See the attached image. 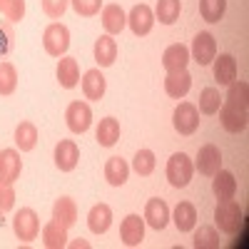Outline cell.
Instances as JSON below:
<instances>
[{"label":"cell","instance_id":"cell-1","mask_svg":"<svg viewBox=\"0 0 249 249\" xmlns=\"http://www.w3.org/2000/svg\"><path fill=\"white\" fill-rule=\"evenodd\" d=\"M214 222L224 234H237L239 224H242V207L234 199H219L217 210H214Z\"/></svg>","mask_w":249,"mask_h":249},{"label":"cell","instance_id":"cell-2","mask_svg":"<svg viewBox=\"0 0 249 249\" xmlns=\"http://www.w3.org/2000/svg\"><path fill=\"white\" fill-rule=\"evenodd\" d=\"M192 172H195V164L184 152H175L170 157V162H167V179H170L172 187H177V190L187 187L192 182Z\"/></svg>","mask_w":249,"mask_h":249},{"label":"cell","instance_id":"cell-3","mask_svg":"<svg viewBox=\"0 0 249 249\" xmlns=\"http://www.w3.org/2000/svg\"><path fill=\"white\" fill-rule=\"evenodd\" d=\"M43 48L48 55L53 57H62L70 48V30L62 25V23H53L45 28L43 33Z\"/></svg>","mask_w":249,"mask_h":249},{"label":"cell","instance_id":"cell-4","mask_svg":"<svg viewBox=\"0 0 249 249\" xmlns=\"http://www.w3.org/2000/svg\"><path fill=\"white\" fill-rule=\"evenodd\" d=\"M13 232L20 242H33L40 234V219L35 214V210L30 207H23L15 217H13Z\"/></svg>","mask_w":249,"mask_h":249},{"label":"cell","instance_id":"cell-5","mask_svg":"<svg viewBox=\"0 0 249 249\" xmlns=\"http://www.w3.org/2000/svg\"><path fill=\"white\" fill-rule=\"evenodd\" d=\"M219 120H222V127L232 135H239L247 130V107L234 105V102H227L222 100V107H219Z\"/></svg>","mask_w":249,"mask_h":249},{"label":"cell","instance_id":"cell-6","mask_svg":"<svg viewBox=\"0 0 249 249\" xmlns=\"http://www.w3.org/2000/svg\"><path fill=\"white\" fill-rule=\"evenodd\" d=\"M65 120H68V127H70V132L82 135V132H88V130H90V122H92V110H90L88 102L75 100V102H70L68 110H65Z\"/></svg>","mask_w":249,"mask_h":249},{"label":"cell","instance_id":"cell-7","mask_svg":"<svg viewBox=\"0 0 249 249\" xmlns=\"http://www.w3.org/2000/svg\"><path fill=\"white\" fill-rule=\"evenodd\" d=\"M172 124L179 135H195L199 127V112L192 102H179L172 115Z\"/></svg>","mask_w":249,"mask_h":249},{"label":"cell","instance_id":"cell-8","mask_svg":"<svg viewBox=\"0 0 249 249\" xmlns=\"http://www.w3.org/2000/svg\"><path fill=\"white\" fill-rule=\"evenodd\" d=\"M190 55L195 57L197 65H212V60L217 57V40L210 35V33H199L195 40H192V50Z\"/></svg>","mask_w":249,"mask_h":249},{"label":"cell","instance_id":"cell-9","mask_svg":"<svg viewBox=\"0 0 249 249\" xmlns=\"http://www.w3.org/2000/svg\"><path fill=\"white\" fill-rule=\"evenodd\" d=\"M195 167L199 170V175H207V177H212L222 170V152L217 144H204V147H199Z\"/></svg>","mask_w":249,"mask_h":249},{"label":"cell","instance_id":"cell-10","mask_svg":"<svg viewBox=\"0 0 249 249\" xmlns=\"http://www.w3.org/2000/svg\"><path fill=\"white\" fill-rule=\"evenodd\" d=\"M120 239L124 247H137L144 239V219L140 214H127L120 224Z\"/></svg>","mask_w":249,"mask_h":249},{"label":"cell","instance_id":"cell-11","mask_svg":"<svg viewBox=\"0 0 249 249\" xmlns=\"http://www.w3.org/2000/svg\"><path fill=\"white\" fill-rule=\"evenodd\" d=\"M77 160H80V150L72 140H60L55 144V164L60 172H72L77 167Z\"/></svg>","mask_w":249,"mask_h":249},{"label":"cell","instance_id":"cell-12","mask_svg":"<svg viewBox=\"0 0 249 249\" xmlns=\"http://www.w3.org/2000/svg\"><path fill=\"white\" fill-rule=\"evenodd\" d=\"M127 25H130V30L140 37V35H147L150 30H152V25H155V13H152V8L150 5H135L132 10H130V15H127Z\"/></svg>","mask_w":249,"mask_h":249},{"label":"cell","instance_id":"cell-13","mask_svg":"<svg viewBox=\"0 0 249 249\" xmlns=\"http://www.w3.org/2000/svg\"><path fill=\"white\" fill-rule=\"evenodd\" d=\"M23 172V160L18 150H0V182L13 184Z\"/></svg>","mask_w":249,"mask_h":249},{"label":"cell","instance_id":"cell-14","mask_svg":"<svg viewBox=\"0 0 249 249\" xmlns=\"http://www.w3.org/2000/svg\"><path fill=\"white\" fill-rule=\"evenodd\" d=\"M144 222H147L152 230L162 232L164 227H167V222H170V207H167V202L157 199V197L150 199L147 207H144Z\"/></svg>","mask_w":249,"mask_h":249},{"label":"cell","instance_id":"cell-15","mask_svg":"<svg viewBox=\"0 0 249 249\" xmlns=\"http://www.w3.org/2000/svg\"><path fill=\"white\" fill-rule=\"evenodd\" d=\"M187 62H190V48L175 43L162 53V65L167 72H177V70H187Z\"/></svg>","mask_w":249,"mask_h":249},{"label":"cell","instance_id":"cell-16","mask_svg":"<svg viewBox=\"0 0 249 249\" xmlns=\"http://www.w3.org/2000/svg\"><path fill=\"white\" fill-rule=\"evenodd\" d=\"M192 88V75L187 70H177V72H167L164 77V92L175 100H182Z\"/></svg>","mask_w":249,"mask_h":249},{"label":"cell","instance_id":"cell-17","mask_svg":"<svg viewBox=\"0 0 249 249\" xmlns=\"http://www.w3.org/2000/svg\"><path fill=\"white\" fill-rule=\"evenodd\" d=\"M110 224H112V210H110V204L105 202H100L95 204L90 214H88V227H90V232L95 234H105L110 230Z\"/></svg>","mask_w":249,"mask_h":249},{"label":"cell","instance_id":"cell-18","mask_svg":"<svg viewBox=\"0 0 249 249\" xmlns=\"http://www.w3.org/2000/svg\"><path fill=\"white\" fill-rule=\"evenodd\" d=\"M95 60L100 68H110L117 60V43L112 35H100L95 40Z\"/></svg>","mask_w":249,"mask_h":249},{"label":"cell","instance_id":"cell-19","mask_svg":"<svg viewBox=\"0 0 249 249\" xmlns=\"http://www.w3.org/2000/svg\"><path fill=\"white\" fill-rule=\"evenodd\" d=\"M127 25V15L120 5H105L102 8V28H105L107 35H117L124 30Z\"/></svg>","mask_w":249,"mask_h":249},{"label":"cell","instance_id":"cell-20","mask_svg":"<svg viewBox=\"0 0 249 249\" xmlns=\"http://www.w3.org/2000/svg\"><path fill=\"white\" fill-rule=\"evenodd\" d=\"M212 192L217 199H234L237 195V179L232 172H227V170H219L217 175H212Z\"/></svg>","mask_w":249,"mask_h":249},{"label":"cell","instance_id":"cell-21","mask_svg":"<svg viewBox=\"0 0 249 249\" xmlns=\"http://www.w3.org/2000/svg\"><path fill=\"white\" fill-rule=\"evenodd\" d=\"M57 80H60V85L65 90H72L80 82V65H77L75 57L62 55V60L57 62Z\"/></svg>","mask_w":249,"mask_h":249},{"label":"cell","instance_id":"cell-22","mask_svg":"<svg viewBox=\"0 0 249 249\" xmlns=\"http://www.w3.org/2000/svg\"><path fill=\"white\" fill-rule=\"evenodd\" d=\"M53 219L70 230V227L77 222V204H75V199H70V197H60V199L53 204Z\"/></svg>","mask_w":249,"mask_h":249},{"label":"cell","instance_id":"cell-23","mask_svg":"<svg viewBox=\"0 0 249 249\" xmlns=\"http://www.w3.org/2000/svg\"><path fill=\"white\" fill-rule=\"evenodd\" d=\"M172 222L179 232H192L197 227V210L192 202H179L175 207V214H172Z\"/></svg>","mask_w":249,"mask_h":249},{"label":"cell","instance_id":"cell-24","mask_svg":"<svg viewBox=\"0 0 249 249\" xmlns=\"http://www.w3.org/2000/svg\"><path fill=\"white\" fill-rule=\"evenodd\" d=\"M214 62V80L219 82V85H230V82L237 80V60L232 55H219L212 60Z\"/></svg>","mask_w":249,"mask_h":249},{"label":"cell","instance_id":"cell-25","mask_svg":"<svg viewBox=\"0 0 249 249\" xmlns=\"http://www.w3.org/2000/svg\"><path fill=\"white\" fill-rule=\"evenodd\" d=\"M105 88H107V82H105L100 70H88L82 75V92H85L88 100H102Z\"/></svg>","mask_w":249,"mask_h":249},{"label":"cell","instance_id":"cell-26","mask_svg":"<svg viewBox=\"0 0 249 249\" xmlns=\"http://www.w3.org/2000/svg\"><path fill=\"white\" fill-rule=\"evenodd\" d=\"M43 244L48 249H62L68 247V227H62L60 222H48L43 227Z\"/></svg>","mask_w":249,"mask_h":249},{"label":"cell","instance_id":"cell-27","mask_svg":"<svg viewBox=\"0 0 249 249\" xmlns=\"http://www.w3.org/2000/svg\"><path fill=\"white\" fill-rule=\"evenodd\" d=\"M127 177H130L127 162H124L122 157H110L107 164H105V179H107L112 187H122L124 182H127Z\"/></svg>","mask_w":249,"mask_h":249},{"label":"cell","instance_id":"cell-28","mask_svg":"<svg viewBox=\"0 0 249 249\" xmlns=\"http://www.w3.org/2000/svg\"><path fill=\"white\" fill-rule=\"evenodd\" d=\"M15 144L20 147V152H30L37 144V127L33 122H20L15 127Z\"/></svg>","mask_w":249,"mask_h":249},{"label":"cell","instance_id":"cell-29","mask_svg":"<svg viewBox=\"0 0 249 249\" xmlns=\"http://www.w3.org/2000/svg\"><path fill=\"white\" fill-rule=\"evenodd\" d=\"M120 140V122L115 117H105L97 124V142L102 147H112V144Z\"/></svg>","mask_w":249,"mask_h":249},{"label":"cell","instance_id":"cell-30","mask_svg":"<svg viewBox=\"0 0 249 249\" xmlns=\"http://www.w3.org/2000/svg\"><path fill=\"white\" fill-rule=\"evenodd\" d=\"M179 10H182V3H179V0H157L155 18L160 20L162 25H172V23H177Z\"/></svg>","mask_w":249,"mask_h":249},{"label":"cell","instance_id":"cell-31","mask_svg":"<svg viewBox=\"0 0 249 249\" xmlns=\"http://www.w3.org/2000/svg\"><path fill=\"white\" fill-rule=\"evenodd\" d=\"M222 107V97H219V90L217 88H204L199 92V112L204 115H217Z\"/></svg>","mask_w":249,"mask_h":249},{"label":"cell","instance_id":"cell-32","mask_svg":"<svg viewBox=\"0 0 249 249\" xmlns=\"http://www.w3.org/2000/svg\"><path fill=\"white\" fill-rule=\"evenodd\" d=\"M195 247L197 249H217L219 247V234L214 227L202 224L199 230H195Z\"/></svg>","mask_w":249,"mask_h":249},{"label":"cell","instance_id":"cell-33","mask_svg":"<svg viewBox=\"0 0 249 249\" xmlns=\"http://www.w3.org/2000/svg\"><path fill=\"white\" fill-rule=\"evenodd\" d=\"M227 10V0H199V13L207 23H219Z\"/></svg>","mask_w":249,"mask_h":249},{"label":"cell","instance_id":"cell-34","mask_svg":"<svg viewBox=\"0 0 249 249\" xmlns=\"http://www.w3.org/2000/svg\"><path fill=\"white\" fill-rule=\"evenodd\" d=\"M155 152L152 150H140L137 155H135V160H132V170L140 175V177H147V175H152L155 172Z\"/></svg>","mask_w":249,"mask_h":249},{"label":"cell","instance_id":"cell-35","mask_svg":"<svg viewBox=\"0 0 249 249\" xmlns=\"http://www.w3.org/2000/svg\"><path fill=\"white\" fill-rule=\"evenodd\" d=\"M227 88H230L227 90V97H224L227 102H234V105H242V107L249 105V85L244 80H234Z\"/></svg>","mask_w":249,"mask_h":249},{"label":"cell","instance_id":"cell-36","mask_svg":"<svg viewBox=\"0 0 249 249\" xmlns=\"http://www.w3.org/2000/svg\"><path fill=\"white\" fill-rule=\"evenodd\" d=\"M18 88V72L10 62H0V95H13Z\"/></svg>","mask_w":249,"mask_h":249},{"label":"cell","instance_id":"cell-37","mask_svg":"<svg viewBox=\"0 0 249 249\" xmlns=\"http://www.w3.org/2000/svg\"><path fill=\"white\" fill-rule=\"evenodd\" d=\"M70 5L75 8L77 15H82V18H92V15L100 13L102 0H70Z\"/></svg>","mask_w":249,"mask_h":249},{"label":"cell","instance_id":"cell-38","mask_svg":"<svg viewBox=\"0 0 249 249\" xmlns=\"http://www.w3.org/2000/svg\"><path fill=\"white\" fill-rule=\"evenodd\" d=\"M3 15L10 20V23H20V20L25 18V0H8Z\"/></svg>","mask_w":249,"mask_h":249},{"label":"cell","instance_id":"cell-39","mask_svg":"<svg viewBox=\"0 0 249 249\" xmlns=\"http://www.w3.org/2000/svg\"><path fill=\"white\" fill-rule=\"evenodd\" d=\"M13 204H15V190H13V184L0 182V214L10 212Z\"/></svg>","mask_w":249,"mask_h":249},{"label":"cell","instance_id":"cell-40","mask_svg":"<svg viewBox=\"0 0 249 249\" xmlns=\"http://www.w3.org/2000/svg\"><path fill=\"white\" fill-rule=\"evenodd\" d=\"M68 5H70V0H43V13L48 18H62Z\"/></svg>","mask_w":249,"mask_h":249},{"label":"cell","instance_id":"cell-41","mask_svg":"<svg viewBox=\"0 0 249 249\" xmlns=\"http://www.w3.org/2000/svg\"><path fill=\"white\" fill-rule=\"evenodd\" d=\"M10 37H13V33L8 28H0V55H5L10 50Z\"/></svg>","mask_w":249,"mask_h":249},{"label":"cell","instance_id":"cell-42","mask_svg":"<svg viewBox=\"0 0 249 249\" xmlns=\"http://www.w3.org/2000/svg\"><path fill=\"white\" fill-rule=\"evenodd\" d=\"M70 247H72V249H80V247H82V249H88V247H90V244H88V242H85V239H77V242H72V244H70Z\"/></svg>","mask_w":249,"mask_h":249},{"label":"cell","instance_id":"cell-43","mask_svg":"<svg viewBox=\"0 0 249 249\" xmlns=\"http://www.w3.org/2000/svg\"><path fill=\"white\" fill-rule=\"evenodd\" d=\"M5 5H8V0H0V13L5 10Z\"/></svg>","mask_w":249,"mask_h":249}]
</instances>
